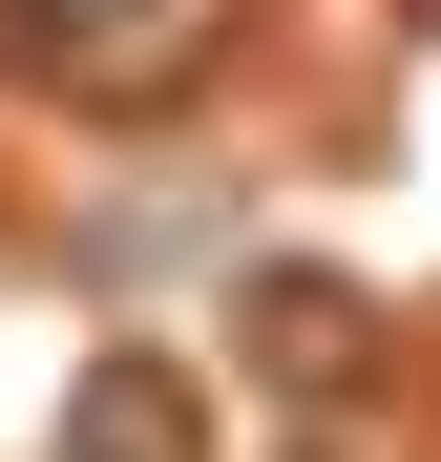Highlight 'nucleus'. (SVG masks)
Here are the masks:
<instances>
[{
  "instance_id": "obj_1",
  "label": "nucleus",
  "mask_w": 441,
  "mask_h": 462,
  "mask_svg": "<svg viewBox=\"0 0 441 462\" xmlns=\"http://www.w3.org/2000/svg\"><path fill=\"white\" fill-rule=\"evenodd\" d=\"M63 462H210L189 357H169V337H106V357H85V400H63Z\"/></svg>"
},
{
  "instance_id": "obj_2",
  "label": "nucleus",
  "mask_w": 441,
  "mask_h": 462,
  "mask_svg": "<svg viewBox=\"0 0 441 462\" xmlns=\"http://www.w3.org/2000/svg\"><path fill=\"white\" fill-rule=\"evenodd\" d=\"M253 357L294 378V400H357V357H379V316H357L336 273H253Z\"/></svg>"
},
{
  "instance_id": "obj_3",
  "label": "nucleus",
  "mask_w": 441,
  "mask_h": 462,
  "mask_svg": "<svg viewBox=\"0 0 441 462\" xmlns=\"http://www.w3.org/2000/svg\"><path fill=\"white\" fill-rule=\"evenodd\" d=\"M189 22H210V0H63V85H106V106H147V85L189 63Z\"/></svg>"
},
{
  "instance_id": "obj_4",
  "label": "nucleus",
  "mask_w": 441,
  "mask_h": 462,
  "mask_svg": "<svg viewBox=\"0 0 441 462\" xmlns=\"http://www.w3.org/2000/svg\"><path fill=\"white\" fill-rule=\"evenodd\" d=\"M63 63V0H0V85H42Z\"/></svg>"
},
{
  "instance_id": "obj_5",
  "label": "nucleus",
  "mask_w": 441,
  "mask_h": 462,
  "mask_svg": "<svg viewBox=\"0 0 441 462\" xmlns=\"http://www.w3.org/2000/svg\"><path fill=\"white\" fill-rule=\"evenodd\" d=\"M420 22H441V0H420Z\"/></svg>"
}]
</instances>
